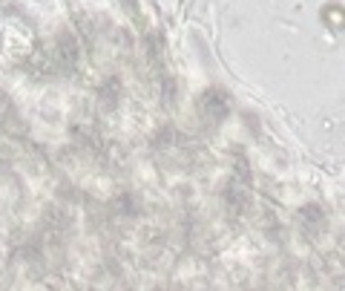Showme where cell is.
I'll return each mask as SVG.
<instances>
[{"instance_id": "obj_1", "label": "cell", "mask_w": 345, "mask_h": 291, "mask_svg": "<svg viewBox=\"0 0 345 291\" xmlns=\"http://www.w3.org/2000/svg\"><path fill=\"white\" fill-rule=\"evenodd\" d=\"M328 17H331L334 29H340V23H343V17H340V12H337V9H328Z\"/></svg>"}]
</instances>
